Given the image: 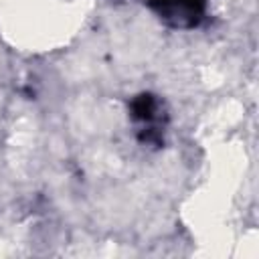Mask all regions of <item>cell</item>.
Wrapping results in <instances>:
<instances>
[{
    "instance_id": "6da1fadb",
    "label": "cell",
    "mask_w": 259,
    "mask_h": 259,
    "mask_svg": "<svg viewBox=\"0 0 259 259\" xmlns=\"http://www.w3.org/2000/svg\"><path fill=\"white\" fill-rule=\"evenodd\" d=\"M150 8L170 26L194 28L202 20L206 0H150Z\"/></svg>"
},
{
    "instance_id": "7a4b0ae2",
    "label": "cell",
    "mask_w": 259,
    "mask_h": 259,
    "mask_svg": "<svg viewBox=\"0 0 259 259\" xmlns=\"http://www.w3.org/2000/svg\"><path fill=\"white\" fill-rule=\"evenodd\" d=\"M130 111H132V117H134L138 123H142L144 127H148V130H144L142 140H146V142H154V140H156L154 136H158V127L154 125V121H156L158 111H160V105H158L156 97L150 95V93H142V95H138V97L132 101Z\"/></svg>"
}]
</instances>
